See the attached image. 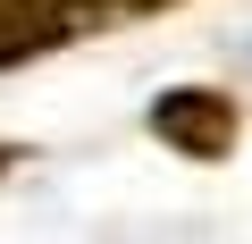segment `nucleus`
I'll return each instance as SVG.
<instances>
[{"mask_svg":"<svg viewBox=\"0 0 252 244\" xmlns=\"http://www.w3.org/2000/svg\"><path fill=\"white\" fill-rule=\"evenodd\" d=\"M235 101L227 93H210V84H177V93H160L152 101V135L168 143V152H193V160H219V152H235Z\"/></svg>","mask_w":252,"mask_h":244,"instance_id":"obj_1","label":"nucleus"},{"mask_svg":"<svg viewBox=\"0 0 252 244\" xmlns=\"http://www.w3.org/2000/svg\"><path fill=\"white\" fill-rule=\"evenodd\" d=\"M76 26V0H0V68H17L34 51H59Z\"/></svg>","mask_w":252,"mask_h":244,"instance_id":"obj_2","label":"nucleus"}]
</instances>
